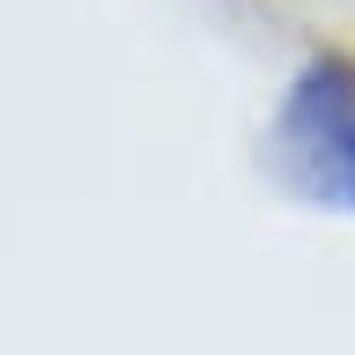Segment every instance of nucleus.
<instances>
[{"label":"nucleus","instance_id":"f257e3e1","mask_svg":"<svg viewBox=\"0 0 355 355\" xmlns=\"http://www.w3.org/2000/svg\"><path fill=\"white\" fill-rule=\"evenodd\" d=\"M274 141H282V163L296 178V193L355 215V67H340V60L304 67L282 104Z\"/></svg>","mask_w":355,"mask_h":355}]
</instances>
